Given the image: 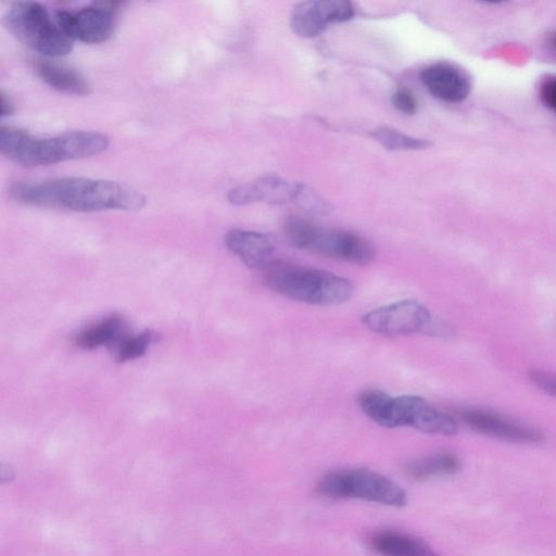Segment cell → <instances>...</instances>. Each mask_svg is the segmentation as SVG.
Segmentation results:
<instances>
[{"mask_svg": "<svg viewBox=\"0 0 556 556\" xmlns=\"http://www.w3.org/2000/svg\"><path fill=\"white\" fill-rule=\"evenodd\" d=\"M33 68L37 76L51 88L74 96L90 92L87 79L77 71L49 59H36Z\"/></svg>", "mask_w": 556, "mask_h": 556, "instance_id": "16", "label": "cell"}, {"mask_svg": "<svg viewBox=\"0 0 556 556\" xmlns=\"http://www.w3.org/2000/svg\"><path fill=\"white\" fill-rule=\"evenodd\" d=\"M542 103L556 113V75L545 77L539 87Z\"/></svg>", "mask_w": 556, "mask_h": 556, "instance_id": "25", "label": "cell"}, {"mask_svg": "<svg viewBox=\"0 0 556 556\" xmlns=\"http://www.w3.org/2000/svg\"><path fill=\"white\" fill-rule=\"evenodd\" d=\"M157 340V334L146 330L139 334L126 337L116 348L115 358L119 363L134 361L141 357L147 350Z\"/></svg>", "mask_w": 556, "mask_h": 556, "instance_id": "21", "label": "cell"}, {"mask_svg": "<svg viewBox=\"0 0 556 556\" xmlns=\"http://www.w3.org/2000/svg\"><path fill=\"white\" fill-rule=\"evenodd\" d=\"M292 202L303 211L313 215H327L332 211V206L315 189L298 182Z\"/></svg>", "mask_w": 556, "mask_h": 556, "instance_id": "22", "label": "cell"}, {"mask_svg": "<svg viewBox=\"0 0 556 556\" xmlns=\"http://www.w3.org/2000/svg\"><path fill=\"white\" fill-rule=\"evenodd\" d=\"M109 138L90 130H70L50 138H37L25 130L1 126V153L24 167H38L102 153Z\"/></svg>", "mask_w": 556, "mask_h": 556, "instance_id": "2", "label": "cell"}, {"mask_svg": "<svg viewBox=\"0 0 556 556\" xmlns=\"http://www.w3.org/2000/svg\"><path fill=\"white\" fill-rule=\"evenodd\" d=\"M354 15V4L346 0L304 1L293 8L290 25L296 35L309 38L323 33L330 24L349 21Z\"/></svg>", "mask_w": 556, "mask_h": 556, "instance_id": "11", "label": "cell"}, {"mask_svg": "<svg viewBox=\"0 0 556 556\" xmlns=\"http://www.w3.org/2000/svg\"><path fill=\"white\" fill-rule=\"evenodd\" d=\"M392 426L413 427L430 434L454 435L457 419L428 403L419 395L393 396Z\"/></svg>", "mask_w": 556, "mask_h": 556, "instance_id": "9", "label": "cell"}, {"mask_svg": "<svg viewBox=\"0 0 556 556\" xmlns=\"http://www.w3.org/2000/svg\"><path fill=\"white\" fill-rule=\"evenodd\" d=\"M396 110L406 115H413L418 110V102L414 93L406 87L397 88L391 98Z\"/></svg>", "mask_w": 556, "mask_h": 556, "instance_id": "23", "label": "cell"}, {"mask_svg": "<svg viewBox=\"0 0 556 556\" xmlns=\"http://www.w3.org/2000/svg\"><path fill=\"white\" fill-rule=\"evenodd\" d=\"M420 80L437 99L446 103H460L468 98L472 88L470 75L459 65L439 61L420 72Z\"/></svg>", "mask_w": 556, "mask_h": 556, "instance_id": "12", "label": "cell"}, {"mask_svg": "<svg viewBox=\"0 0 556 556\" xmlns=\"http://www.w3.org/2000/svg\"><path fill=\"white\" fill-rule=\"evenodd\" d=\"M529 380L546 394L556 397V375L544 370H531Z\"/></svg>", "mask_w": 556, "mask_h": 556, "instance_id": "24", "label": "cell"}, {"mask_svg": "<svg viewBox=\"0 0 556 556\" xmlns=\"http://www.w3.org/2000/svg\"><path fill=\"white\" fill-rule=\"evenodd\" d=\"M454 415L471 430L502 441L536 444L543 440L539 430L486 409L458 407Z\"/></svg>", "mask_w": 556, "mask_h": 556, "instance_id": "10", "label": "cell"}, {"mask_svg": "<svg viewBox=\"0 0 556 556\" xmlns=\"http://www.w3.org/2000/svg\"><path fill=\"white\" fill-rule=\"evenodd\" d=\"M283 232L291 245L330 260L367 265L376 255L371 242L362 235L345 229L324 228L298 216L285 220Z\"/></svg>", "mask_w": 556, "mask_h": 556, "instance_id": "4", "label": "cell"}, {"mask_svg": "<svg viewBox=\"0 0 556 556\" xmlns=\"http://www.w3.org/2000/svg\"><path fill=\"white\" fill-rule=\"evenodd\" d=\"M298 182L276 175H265L238 185L229 190L228 201L233 205L255 202L281 204L293 200Z\"/></svg>", "mask_w": 556, "mask_h": 556, "instance_id": "13", "label": "cell"}, {"mask_svg": "<svg viewBox=\"0 0 556 556\" xmlns=\"http://www.w3.org/2000/svg\"><path fill=\"white\" fill-rule=\"evenodd\" d=\"M4 24L20 41L47 58L64 56L73 49V40L38 2L13 3L4 15Z\"/></svg>", "mask_w": 556, "mask_h": 556, "instance_id": "6", "label": "cell"}, {"mask_svg": "<svg viewBox=\"0 0 556 556\" xmlns=\"http://www.w3.org/2000/svg\"><path fill=\"white\" fill-rule=\"evenodd\" d=\"M460 467L462 463L456 454L441 451L407 463L404 470L412 479L428 480L455 475Z\"/></svg>", "mask_w": 556, "mask_h": 556, "instance_id": "18", "label": "cell"}, {"mask_svg": "<svg viewBox=\"0 0 556 556\" xmlns=\"http://www.w3.org/2000/svg\"><path fill=\"white\" fill-rule=\"evenodd\" d=\"M363 324L371 331L388 336H405L416 332L450 336L446 324L433 319L430 311L416 300H402L366 313Z\"/></svg>", "mask_w": 556, "mask_h": 556, "instance_id": "7", "label": "cell"}, {"mask_svg": "<svg viewBox=\"0 0 556 556\" xmlns=\"http://www.w3.org/2000/svg\"><path fill=\"white\" fill-rule=\"evenodd\" d=\"M368 542L380 556H438L424 540L395 529L377 530Z\"/></svg>", "mask_w": 556, "mask_h": 556, "instance_id": "15", "label": "cell"}, {"mask_svg": "<svg viewBox=\"0 0 556 556\" xmlns=\"http://www.w3.org/2000/svg\"><path fill=\"white\" fill-rule=\"evenodd\" d=\"M10 195L17 202L39 207L74 212L140 210L146 198L139 191L116 181L86 177H60L42 181H15Z\"/></svg>", "mask_w": 556, "mask_h": 556, "instance_id": "1", "label": "cell"}, {"mask_svg": "<svg viewBox=\"0 0 556 556\" xmlns=\"http://www.w3.org/2000/svg\"><path fill=\"white\" fill-rule=\"evenodd\" d=\"M392 399L384 391L369 389L358 395V406L363 413L381 427L392 426Z\"/></svg>", "mask_w": 556, "mask_h": 556, "instance_id": "19", "label": "cell"}, {"mask_svg": "<svg viewBox=\"0 0 556 556\" xmlns=\"http://www.w3.org/2000/svg\"><path fill=\"white\" fill-rule=\"evenodd\" d=\"M318 492L330 498H354L392 507L407 503L406 491L390 478L366 468H341L324 475Z\"/></svg>", "mask_w": 556, "mask_h": 556, "instance_id": "5", "label": "cell"}, {"mask_svg": "<svg viewBox=\"0 0 556 556\" xmlns=\"http://www.w3.org/2000/svg\"><path fill=\"white\" fill-rule=\"evenodd\" d=\"M227 249L253 269H265L273 261L274 240L262 232L231 229L225 236Z\"/></svg>", "mask_w": 556, "mask_h": 556, "instance_id": "14", "label": "cell"}, {"mask_svg": "<svg viewBox=\"0 0 556 556\" xmlns=\"http://www.w3.org/2000/svg\"><path fill=\"white\" fill-rule=\"evenodd\" d=\"M263 282L285 298L312 305L342 304L354 292L344 277L275 260L263 269Z\"/></svg>", "mask_w": 556, "mask_h": 556, "instance_id": "3", "label": "cell"}, {"mask_svg": "<svg viewBox=\"0 0 556 556\" xmlns=\"http://www.w3.org/2000/svg\"><path fill=\"white\" fill-rule=\"evenodd\" d=\"M14 112V105L11 102V100L1 92V100H0V114L2 117L9 116Z\"/></svg>", "mask_w": 556, "mask_h": 556, "instance_id": "26", "label": "cell"}, {"mask_svg": "<svg viewBox=\"0 0 556 556\" xmlns=\"http://www.w3.org/2000/svg\"><path fill=\"white\" fill-rule=\"evenodd\" d=\"M121 2H96L72 12L59 10L54 20L63 33L72 40L85 43L106 41L113 34L115 11Z\"/></svg>", "mask_w": 556, "mask_h": 556, "instance_id": "8", "label": "cell"}, {"mask_svg": "<svg viewBox=\"0 0 556 556\" xmlns=\"http://www.w3.org/2000/svg\"><path fill=\"white\" fill-rule=\"evenodd\" d=\"M371 136L388 150H422L431 144L426 139L408 136L389 126L377 127Z\"/></svg>", "mask_w": 556, "mask_h": 556, "instance_id": "20", "label": "cell"}, {"mask_svg": "<svg viewBox=\"0 0 556 556\" xmlns=\"http://www.w3.org/2000/svg\"><path fill=\"white\" fill-rule=\"evenodd\" d=\"M125 318L112 314L97 324L84 329L76 338V344L84 350H93L103 345L116 346L127 337Z\"/></svg>", "mask_w": 556, "mask_h": 556, "instance_id": "17", "label": "cell"}, {"mask_svg": "<svg viewBox=\"0 0 556 556\" xmlns=\"http://www.w3.org/2000/svg\"><path fill=\"white\" fill-rule=\"evenodd\" d=\"M545 42L547 45L548 51L556 55V30L547 35Z\"/></svg>", "mask_w": 556, "mask_h": 556, "instance_id": "27", "label": "cell"}]
</instances>
